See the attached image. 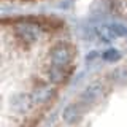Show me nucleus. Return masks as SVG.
Returning <instances> with one entry per match:
<instances>
[{
	"label": "nucleus",
	"mask_w": 127,
	"mask_h": 127,
	"mask_svg": "<svg viewBox=\"0 0 127 127\" xmlns=\"http://www.w3.org/2000/svg\"><path fill=\"white\" fill-rule=\"evenodd\" d=\"M111 29H113L116 38L118 37H126V35H127V27L121 26V24H111Z\"/></svg>",
	"instance_id": "8"
},
{
	"label": "nucleus",
	"mask_w": 127,
	"mask_h": 127,
	"mask_svg": "<svg viewBox=\"0 0 127 127\" xmlns=\"http://www.w3.org/2000/svg\"><path fill=\"white\" fill-rule=\"evenodd\" d=\"M16 35H18L19 40H22L26 43H33L40 37V30L38 27L30 26V24H21V26L16 27Z\"/></svg>",
	"instance_id": "2"
},
{
	"label": "nucleus",
	"mask_w": 127,
	"mask_h": 127,
	"mask_svg": "<svg viewBox=\"0 0 127 127\" xmlns=\"http://www.w3.org/2000/svg\"><path fill=\"white\" fill-rule=\"evenodd\" d=\"M97 33H98V37H100L102 40H105V41H110V40L116 38V35H114L111 26H100V27H97Z\"/></svg>",
	"instance_id": "7"
},
{
	"label": "nucleus",
	"mask_w": 127,
	"mask_h": 127,
	"mask_svg": "<svg viewBox=\"0 0 127 127\" xmlns=\"http://www.w3.org/2000/svg\"><path fill=\"white\" fill-rule=\"evenodd\" d=\"M81 106L83 103H73V105H68L62 113V119L67 122V124H73L76 122L79 116H81Z\"/></svg>",
	"instance_id": "4"
},
{
	"label": "nucleus",
	"mask_w": 127,
	"mask_h": 127,
	"mask_svg": "<svg viewBox=\"0 0 127 127\" xmlns=\"http://www.w3.org/2000/svg\"><path fill=\"white\" fill-rule=\"evenodd\" d=\"M51 61H53V65L56 67H67L71 61V53L70 49L65 45H57L53 48L51 51Z\"/></svg>",
	"instance_id": "1"
},
{
	"label": "nucleus",
	"mask_w": 127,
	"mask_h": 127,
	"mask_svg": "<svg viewBox=\"0 0 127 127\" xmlns=\"http://www.w3.org/2000/svg\"><path fill=\"white\" fill-rule=\"evenodd\" d=\"M49 95H51V92L49 91H38V92H35V95H33V100L35 102H45V100H48L49 98Z\"/></svg>",
	"instance_id": "9"
},
{
	"label": "nucleus",
	"mask_w": 127,
	"mask_h": 127,
	"mask_svg": "<svg viewBox=\"0 0 127 127\" xmlns=\"http://www.w3.org/2000/svg\"><path fill=\"white\" fill-rule=\"evenodd\" d=\"M49 79L53 83H62L65 79V71H64L62 67H56L53 65L49 70Z\"/></svg>",
	"instance_id": "5"
},
{
	"label": "nucleus",
	"mask_w": 127,
	"mask_h": 127,
	"mask_svg": "<svg viewBox=\"0 0 127 127\" xmlns=\"http://www.w3.org/2000/svg\"><path fill=\"white\" fill-rule=\"evenodd\" d=\"M111 8H113V11L116 14H119L121 18L127 19V0H114Z\"/></svg>",
	"instance_id": "6"
},
{
	"label": "nucleus",
	"mask_w": 127,
	"mask_h": 127,
	"mask_svg": "<svg viewBox=\"0 0 127 127\" xmlns=\"http://www.w3.org/2000/svg\"><path fill=\"white\" fill-rule=\"evenodd\" d=\"M103 57H105L106 61H114V59L119 57V53H118L116 49H108L105 54H103Z\"/></svg>",
	"instance_id": "10"
},
{
	"label": "nucleus",
	"mask_w": 127,
	"mask_h": 127,
	"mask_svg": "<svg viewBox=\"0 0 127 127\" xmlns=\"http://www.w3.org/2000/svg\"><path fill=\"white\" fill-rule=\"evenodd\" d=\"M102 94H103V87L100 84H97V83H94V84L87 86L84 89V92L81 94V98H79V103H83V105L94 103L102 97Z\"/></svg>",
	"instance_id": "3"
}]
</instances>
